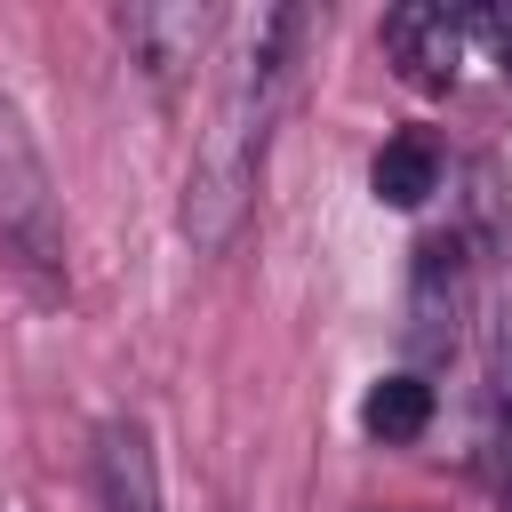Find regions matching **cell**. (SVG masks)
Masks as SVG:
<instances>
[{
  "label": "cell",
  "mask_w": 512,
  "mask_h": 512,
  "mask_svg": "<svg viewBox=\"0 0 512 512\" xmlns=\"http://www.w3.org/2000/svg\"><path fill=\"white\" fill-rule=\"evenodd\" d=\"M240 56H232V80L216 96V120L192 152V176H184V232L200 256L232 248L240 224H248V200H256V168H264V136H272V112L288 96V72H296V40H304V16L296 8H264L240 24Z\"/></svg>",
  "instance_id": "obj_1"
},
{
  "label": "cell",
  "mask_w": 512,
  "mask_h": 512,
  "mask_svg": "<svg viewBox=\"0 0 512 512\" xmlns=\"http://www.w3.org/2000/svg\"><path fill=\"white\" fill-rule=\"evenodd\" d=\"M0 256L56 280L64 272V216H56V184L48 160L24 128V112L0 96Z\"/></svg>",
  "instance_id": "obj_2"
},
{
  "label": "cell",
  "mask_w": 512,
  "mask_h": 512,
  "mask_svg": "<svg viewBox=\"0 0 512 512\" xmlns=\"http://www.w3.org/2000/svg\"><path fill=\"white\" fill-rule=\"evenodd\" d=\"M384 56L408 88L424 96H448L472 64V32H464V8H440V0H400L384 8Z\"/></svg>",
  "instance_id": "obj_3"
},
{
  "label": "cell",
  "mask_w": 512,
  "mask_h": 512,
  "mask_svg": "<svg viewBox=\"0 0 512 512\" xmlns=\"http://www.w3.org/2000/svg\"><path fill=\"white\" fill-rule=\"evenodd\" d=\"M216 8H200V0H144V8H120V40L136 48V64L152 72V80H176L184 64H200L208 56V40H216Z\"/></svg>",
  "instance_id": "obj_4"
},
{
  "label": "cell",
  "mask_w": 512,
  "mask_h": 512,
  "mask_svg": "<svg viewBox=\"0 0 512 512\" xmlns=\"http://www.w3.org/2000/svg\"><path fill=\"white\" fill-rule=\"evenodd\" d=\"M96 496L104 512H160V464H152V432L136 416H112L96 432Z\"/></svg>",
  "instance_id": "obj_5"
},
{
  "label": "cell",
  "mask_w": 512,
  "mask_h": 512,
  "mask_svg": "<svg viewBox=\"0 0 512 512\" xmlns=\"http://www.w3.org/2000/svg\"><path fill=\"white\" fill-rule=\"evenodd\" d=\"M368 184H376V200H384V208H424V200L440 192V144H432L424 128L384 136V152H376Z\"/></svg>",
  "instance_id": "obj_6"
},
{
  "label": "cell",
  "mask_w": 512,
  "mask_h": 512,
  "mask_svg": "<svg viewBox=\"0 0 512 512\" xmlns=\"http://www.w3.org/2000/svg\"><path fill=\"white\" fill-rule=\"evenodd\" d=\"M424 424H432V384H424V376H376V384H368V400H360V432H368V440L408 448Z\"/></svg>",
  "instance_id": "obj_7"
},
{
  "label": "cell",
  "mask_w": 512,
  "mask_h": 512,
  "mask_svg": "<svg viewBox=\"0 0 512 512\" xmlns=\"http://www.w3.org/2000/svg\"><path fill=\"white\" fill-rule=\"evenodd\" d=\"M464 32H472V56L512 72V8H464Z\"/></svg>",
  "instance_id": "obj_8"
},
{
  "label": "cell",
  "mask_w": 512,
  "mask_h": 512,
  "mask_svg": "<svg viewBox=\"0 0 512 512\" xmlns=\"http://www.w3.org/2000/svg\"><path fill=\"white\" fill-rule=\"evenodd\" d=\"M496 392H504V408H512V320L496 328Z\"/></svg>",
  "instance_id": "obj_9"
}]
</instances>
